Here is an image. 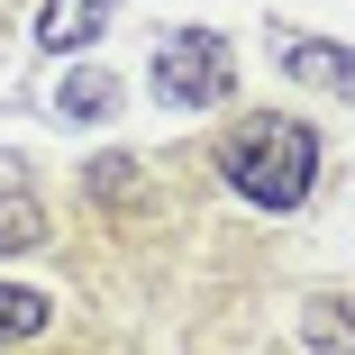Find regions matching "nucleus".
Returning a JSON list of instances; mask_svg holds the SVG:
<instances>
[{
    "instance_id": "7ed1b4c3",
    "label": "nucleus",
    "mask_w": 355,
    "mask_h": 355,
    "mask_svg": "<svg viewBox=\"0 0 355 355\" xmlns=\"http://www.w3.org/2000/svg\"><path fill=\"white\" fill-rule=\"evenodd\" d=\"M110 19H119V0H46L37 10V46L46 55H83Z\"/></svg>"
},
{
    "instance_id": "6e6552de",
    "label": "nucleus",
    "mask_w": 355,
    "mask_h": 355,
    "mask_svg": "<svg viewBox=\"0 0 355 355\" xmlns=\"http://www.w3.org/2000/svg\"><path fill=\"white\" fill-rule=\"evenodd\" d=\"M310 346H319V355H355V310L310 301Z\"/></svg>"
},
{
    "instance_id": "f257e3e1",
    "label": "nucleus",
    "mask_w": 355,
    "mask_h": 355,
    "mask_svg": "<svg viewBox=\"0 0 355 355\" xmlns=\"http://www.w3.org/2000/svg\"><path fill=\"white\" fill-rule=\"evenodd\" d=\"M219 173L255 209H301L310 182H319V137L301 119H246L228 146H219Z\"/></svg>"
},
{
    "instance_id": "39448f33",
    "label": "nucleus",
    "mask_w": 355,
    "mask_h": 355,
    "mask_svg": "<svg viewBox=\"0 0 355 355\" xmlns=\"http://www.w3.org/2000/svg\"><path fill=\"white\" fill-rule=\"evenodd\" d=\"M46 328H55V301H46V292H19V282H0V346L46 337Z\"/></svg>"
},
{
    "instance_id": "f03ea898",
    "label": "nucleus",
    "mask_w": 355,
    "mask_h": 355,
    "mask_svg": "<svg viewBox=\"0 0 355 355\" xmlns=\"http://www.w3.org/2000/svg\"><path fill=\"white\" fill-rule=\"evenodd\" d=\"M155 92L182 101V110H219V101L237 92V55H228V37H219V28H173V37L155 46Z\"/></svg>"
},
{
    "instance_id": "0eeeda50",
    "label": "nucleus",
    "mask_w": 355,
    "mask_h": 355,
    "mask_svg": "<svg viewBox=\"0 0 355 355\" xmlns=\"http://www.w3.org/2000/svg\"><path fill=\"white\" fill-rule=\"evenodd\" d=\"M46 237V209L28 200V191H0V255H19V246H37Z\"/></svg>"
},
{
    "instance_id": "423d86ee",
    "label": "nucleus",
    "mask_w": 355,
    "mask_h": 355,
    "mask_svg": "<svg viewBox=\"0 0 355 355\" xmlns=\"http://www.w3.org/2000/svg\"><path fill=\"white\" fill-rule=\"evenodd\" d=\"M55 110H64V119H110V110H119V83H110V73H73V83L55 92Z\"/></svg>"
},
{
    "instance_id": "20e7f679",
    "label": "nucleus",
    "mask_w": 355,
    "mask_h": 355,
    "mask_svg": "<svg viewBox=\"0 0 355 355\" xmlns=\"http://www.w3.org/2000/svg\"><path fill=\"white\" fill-rule=\"evenodd\" d=\"M282 73H292V83H310V92H337V101H355V55H346V46L292 37V46H282Z\"/></svg>"
}]
</instances>
